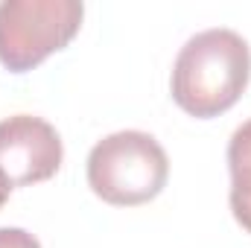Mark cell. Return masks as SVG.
Returning <instances> with one entry per match:
<instances>
[{"instance_id": "6da1fadb", "label": "cell", "mask_w": 251, "mask_h": 248, "mask_svg": "<svg viewBox=\"0 0 251 248\" xmlns=\"http://www.w3.org/2000/svg\"><path fill=\"white\" fill-rule=\"evenodd\" d=\"M249 41L228 26H213L196 32L178 50L170 91L181 111L199 120H210L237 105L249 88Z\"/></svg>"}, {"instance_id": "7a4b0ae2", "label": "cell", "mask_w": 251, "mask_h": 248, "mask_svg": "<svg viewBox=\"0 0 251 248\" xmlns=\"http://www.w3.org/2000/svg\"><path fill=\"white\" fill-rule=\"evenodd\" d=\"M170 178V158L164 146L137 128L102 137L88 155V184L114 207H137L152 201Z\"/></svg>"}, {"instance_id": "3957f363", "label": "cell", "mask_w": 251, "mask_h": 248, "mask_svg": "<svg viewBox=\"0 0 251 248\" xmlns=\"http://www.w3.org/2000/svg\"><path fill=\"white\" fill-rule=\"evenodd\" d=\"M79 0H0V64L26 73L73 41L82 26Z\"/></svg>"}, {"instance_id": "277c9868", "label": "cell", "mask_w": 251, "mask_h": 248, "mask_svg": "<svg viewBox=\"0 0 251 248\" xmlns=\"http://www.w3.org/2000/svg\"><path fill=\"white\" fill-rule=\"evenodd\" d=\"M62 161V137L47 120L32 114L0 120V170L12 187H29L53 178Z\"/></svg>"}, {"instance_id": "5b68a950", "label": "cell", "mask_w": 251, "mask_h": 248, "mask_svg": "<svg viewBox=\"0 0 251 248\" xmlns=\"http://www.w3.org/2000/svg\"><path fill=\"white\" fill-rule=\"evenodd\" d=\"M228 170H231V213L251 234V120L234 128L228 140Z\"/></svg>"}, {"instance_id": "8992f818", "label": "cell", "mask_w": 251, "mask_h": 248, "mask_svg": "<svg viewBox=\"0 0 251 248\" xmlns=\"http://www.w3.org/2000/svg\"><path fill=\"white\" fill-rule=\"evenodd\" d=\"M0 248H41V243L24 228H0Z\"/></svg>"}, {"instance_id": "52a82bcc", "label": "cell", "mask_w": 251, "mask_h": 248, "mask_svg": "<svg viewBox=\"0 0 251 248\" xmlns=\"http://www.w3.org/2000/svg\"><path fill=\"white\" fill-rule=\"evenodd\" d=\"M9 193H12V181H9V178H6V173L0 170V207L9 201Z\"/></svg>"}]
</instances>
